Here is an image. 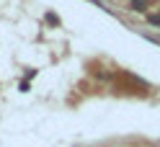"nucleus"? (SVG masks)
Segmentation results:
<instances>
[{"label": "nucleus", "mask_w": 160, "mask_h": 147, "mask_svg": "<svg viewBox=\"0 0 160 147\" xmlns=\"http://www.w3.org/2000/svg\"><path fill=\"white\" fill-rule=\"evenodd\" d=\"M132 11H145V0H132Z\"/></svg>", "instance_id": "obj_1"}, {"label": "nucleus", "mask_w": 160, "mask_h": 147, "mask_svg": "<svg viewBox=\"0 0 160 147\" xmlns=\"http://www.w3.org/2000/svg\"><path fill=\"white\" fill-rule=\"evenodd\" d=\"M150 23H152V26H160V16H150Z\"/></svg>", "instance_id": "obj_2"}]
</instances>
